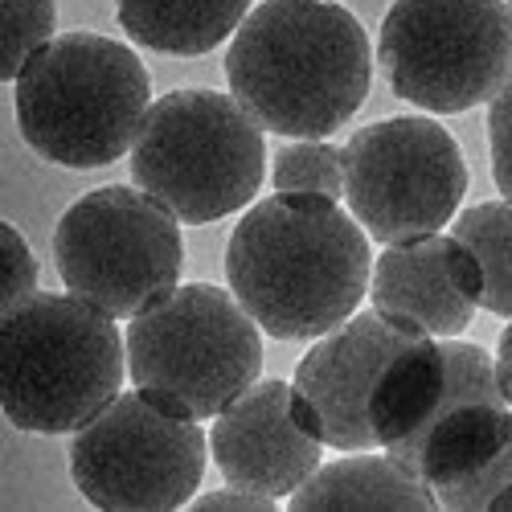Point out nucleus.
I'll use <instances>...</instances> for the list:
<instances>
[{"label": "nucleus", "mask_w": 512, "mask_h": 512, "mask_svg": "<svg viewBox=\"0 0 512 512\" xmlns=\"http://www.w3.org/2000/svg\"><path fill=\"white\" fill-rule=\"evenodd\" d=\"M459 381V340H435L386 312H353L295 365V414L336 451L386 447L410 459ZM410 467V463H406Z\"/></svg>", "instance_id": "f257e3e1"}, {"label": "nucleus", "mask_w": 512, "mask_h": 512, "mask_svg": "<svg viewBox=\"0 0 512 512\" xmlns=\"http://www.w3.org/2000/svg\"><path fill=\"white\" fill-rule=\"evenodd\" d=\"M226 279L267 336L320 340L361 308L373 254L365 226L332 197L275 193L238 218Z\"/></svg>", "instance_id": "f03ea898"}, {"label": "nucleus", "mask_w": 512, "mask_h": 512, "mask_svg": "<svg viewBox=\"0 0 512 512\" xmlns=\"http://www.w3.org/2000/svg\"><path fill=\"white\" fill-rule=\"evenodd\" d=\"M226 78L263 132L328 140L369 99V33L332 0H267L238 25Z\"/></svg>", "instance_id": "7ed1b4c3"}, {"label": "nucleus", "mask_w": 512, "mask_h": 512, "mask_svg": "<svg viewBox=\"0 0 512 512\" xmlns=\"http://www.w3.org/2000/svg\"><path fill=\"white\" fill-rule=\"evenodd\" d=\"M127 336L115 316L58 291L0 312V406L17 431L74 435L119 398Z\"/></svg>", "instance_id": "20e7f679"}, {"label": "nucleus", "mask_w": 512, "mask_h": 512, "mask_svg": "<svg viewBox=\"0 0 512 512\" xmlns=\"http://www.w3.org/2000/svg\"><path fill=\"white\" fill-rule=\"evenodd\" d=\"M25 144L62 168H107L136 148L152 78L132 46L103 33H62L13 82Z\"/></svg>", "instance_id": "39448f33"}, {"label": "nucleus", "mask_w": 512, "mask_h": 512, "mask_svg": "<svg viewBox=\"0 0 512 512\" xmlns=\"http://www.w3.org/2000/svg\"><path fill=\"white\" fill-rule=\"evenodd\" d=\"M263 173V127L222 91H173L156 99L132 148L136 185L189 226L246 209L263 189Z\"/></svg>", "instance_id": "423d86ee"}, {"label": "nucleus", "mask_w": 512, "mask_h": 512, "mask_svg": "<svg viewBox=\"0 0 512 512\" xmlns=\"http://www.w3.org/2000/svg\"><path fill=\"white\" fill-rule=\"evenodd\" d=\"M132 381L193 418H218L263 373V336L234 291L185 283L127 324Z\"/></svg>", "instance_id": "0eeeda50"}, {"label": "nucleus", "mask_w": 512, "mask_h": 512, "mask_svg": "<svg viewBox=\"0 0 512 512\" xmlns=\"http://www.w3.org/2000/svg\"><path fill=\"white\" fill-rule=\"evenodd\" d=\"M185 406L144 386L103 406L70 443V476L103 512H173L205 480V431Z\"/></svg>", "instance_id": "6e6552de"}, {"label": "nucleus", "mask_w": 512, "mask_h": 512, "mask_svg": "<svg viewBox=\"0 0 512 512\" xmlns=\"http://www.w3.org/2000/svg\"><path fill=\"white\" fill-rule=\"evenodd\" d=\"M181 218L144 189L107 185L78 197L54 230V263L78 300L132 320L168 295L185 267Z\"/></svg>", "instance_id": "1a4fd4ad"}, {"label": "nucleus", "mask_w": 512, "mask_h": 512, "mask_svg": "<svg viewBox=\"0 0 512 512\" xmlns=\"http://www.w3.org/2000/svg\"><path fill=\"white\" fill-rule=\"evenodd\" d=\"M390 91L422 111L459 115L512 74V21L500 0H394L377 33Z\"/></svg>", "instance_id": "9d476101"}, {"label": "nucleus", "mask_w": 512, "mask_h": 512, "mask_svg": "<svg viewBox=\"0 0 512 512\" xmlns=\"http://www.w3.org/2000/svg\"><path fill=\"white\" fill-rule=\"evenodd\" d=\"M345 201L373 242H410L455 222L467 164L455 136L426 115L369 123L340 148Z\"/></svg>", "instance_id": "9b49d317"}, {"label": "nucleus", "mask_w": 512, "mask_h": 512, "mask_svg": "<svg viewBox=\"0 0 512 512\" xmlns=\"http://www.w3.org/2000/svg\"><path fill=\"white\" fill-rule=\"evenodd\" d=\"M406 463L451 512H484L512 488V406L480 345Z\"/></svg>", "instance_id": "f8f14e48"}, {"label": "nucleus", "mask_w": 512, "mask_h": 512, "mask_svg": "<svg viewBox=\"0 0 512 512\" xmlns=\"http://www.w3.org/2000/svg\"><path fill=\"white\" fill-rule=\"evenodd\" d=\"M209 455L226 484L271 500L291 496L324 463V439L295 414L291 381H254L234 398L209 431Z\"/></svg>", "instance_id": "ddd939ff"}, {"label": "nucleus", "mask_w": 512, "mask_h": 512, "mask_svg": "<svg viewBox=\"0 0 512 512\" xmlns=\"http://www.w3.org/2000/svg\"><path fill=\"white\" fill-rule=\"evenodd\" d=\"M484 295L480 259L455 234L394 242L377 254L369 300L377 312L406 320L439 340L467 332Z\"/></svg>", "instance_id": "4468645a"}, {"label": "nucleus", "mask_w": 512, "mask_h": 512, "mask_svg": "<svg viewBox=\"0 0 512 512\" xmlns=\"http://www.w3.org/2000/svg\"><path fill=\"white\" fill-rule=\"evenodd\" d=\"M295 512H312V508H418L431 512L439 500L426 488V480L406 467L402 459L373 455V451H349L336 463H320L316 476L300 484L291 496Z\"/></svg>", "instance_id": "2eb2a0df"}, {"label": "nucleus", "mask_w": 512, "mask_h": 512, "mask_svg": "<svg viewBox=\"0 0 512 512\" xmlns=\"http://www.w3.org/2000/svg\"><path fill=\"white\" fill-rule=\"evenodd\" d=\"M115 13L136 46L173 58H201L238 33L250 0H115Z\"/></svg>", "instance_id": "dca6fc26"}, {"label": "nucleus", "mask_w": 512, "mask_h": 512, "mask_svg": "<svg viewBox=\"0 0 512 512\" xmlns=\"http://www.w3.org/2000/svg\"><path fill=\"white\" fill-rule=\"evenodd\" d=\"M451 234L480 259V271H484L480 308L512 320V205L480 201L472 209H463L455 213Z\"/></svg>", "instance_id": "f3484780"}, {"label": "nucleus", "mask_w": 512, "mask_h": 512, "mask_svg": "<svg viewBox=\"0 0 512 512\" xmlns=\"http://www.w3.org/2000/svg\"><path fill=\"white\" fill-rule=\"evenodd\" d=\"M271 185L275 193H320V197H345V160L340 148L324 140H300L275 152L271 160Z\"/></svg>", "instance_id": "a211bd4d"}, {"label": "nucleus", "mask_w": 512, "mask_h": 512, "mask_svg": "<svg viewBox=\"0 0 512 512\" xmlns=\"http://www.w3.org/2000/svg\"><path fill=\"white\" fill-rule=\"evenodd\" d=\"M5 21L9 33H5V66H0V74H5V82H17L25 62L54 41L58 9L54 0H5Z\"/></svg>", "instance_id": "6ab92c4d"}, {"label": "nucleus", "mask_w": 512, "mask_h": 512, "mask_svg": "<svg viewBox=\"0 0 512 512\" xmlns=\"http://www.w3.org/2000/svg\"><path fill=\"white\" fill-rule=\"evenodd\" d=\"M488 148H492V177L500 185V197L512 205V74L492 95L488 111Z\"/></svg>", "instance_id": "aec40b11"}, {"label": "nucleus", "mask_w": 512, "mask_h": 512, "mask_svg": "<svg viewBox=\"0 0 512 512\" xmlns=\"http://www.w3.org/2000/svg\"><path fill=\"white\" fill-rule=\"evenodd\" d=\"M0 238H5V308H13L17 300H25V295L37 291V259L29 242L21 238L17 226H0ZM0 308V312H5Z\"/></svg>", "instance_id": "412c9836"}, {"label": "nucleus", "mask_w": 512, "mask_h": 512, "mask_svg": "<svg viewBox=\"0 0 512 512\" xmlns=\"http://www.w3.org/2000/svg\"><path fill=\"white\" fill-rule=\"evenodd\" d=\"M197 512H209V508H234V512H271L275 500L271 496H259V492H246V488H222V492H205L193 500Z\"/></svg>", "instance_id": "4be33fe9"}, {"label": "nucleus", "mask_w": 512, "mask_h": 512, "mask_svg": "<svg viewBox=\"0 0 512 512\" xmlns=\"http://www.w3.org/2000/svg\"><path fill=\"white\" fill-rule=\"evenodd\" d=\"M496 381H500V390H504V398H508V406H512V320H508V328L500 332V349H496Z\"/></svg>", "instance_id": "5701e85b"}, {"label": "nucleus", "mask_w": 512, "mask_h": 512, "mask_svg": "<svg viewBox=\"0 0 512 512\" xmlns=\"http://www.w3.org/2000/svg\"><path fill=\"white\" fill-rule=\"evenodd\" d=\"M508 21H512V0H508Z\"/></svg>", "instance_id": "b1692460"}]
</instances>
